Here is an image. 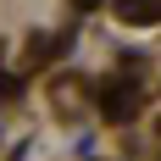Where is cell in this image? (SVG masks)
I'll use <instances>...</instances> for the list:
<instances>
[{"label": "cell", "mask_w": 161, "mask_h": 161, "mask_svg": "<svg viewBox=\"0 0 161 161\" xmlns=\"http://www.w3.org/2000/svg\"><path fill=\"white\" fill-rule=\"evenodd\" d=\"M117 11L128 17V22H156V0H122Z\"/></svg>", "instance_id": "1"}]
</instances>
